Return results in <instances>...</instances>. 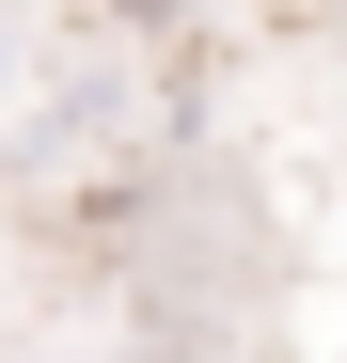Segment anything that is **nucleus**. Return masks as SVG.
Masks as SVG:
<instances>
[{"label":"nucleus","instance_id":"obj_1","mask_svg":"<svg viewBox=\"0 0 347 363\" xmlns=\"http://www.w3.org/2000/svg\"><path fill=\"white\" fill-rule=\"evenodd\" d=\"M127 16H174V0H127Z\"/></svg>","mask_w":347,"mask_h":363}]
</instances>
